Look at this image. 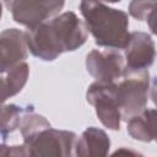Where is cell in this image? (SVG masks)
Returning <instances> with one entry per match:
<instances>
[{"label": "cell", "instance_id": "cell-1", "mask_svg": "<svg viewBox=\"0 0 157 157\" xmlns=\"http://www.w3.org/2000/svg\"><path fill=\"white\" fill-rule=\"evenodd\" d=\"M87 38V27L74 12H64L26 32L31 53L42 60H54L64 52L75 50Z\"/></svg>", "mask_w": 157, "mask_h": 157}, {"label": "cell", "instance_id": "cell-2", "mask_svg": "<svg viewBox=\"0 0 157 157\" xmlns=\"http://www.w3.org/2000/svg\"><path fill=\"white\" fill-rule=\"evenodd\" d=\"M80 10L98 45L110 49L125 48L130 33L128 15L124 11L108 7L101 0H81Z\"/></svg>", "mask_w": 157, "mask_h": 157}, {"label": "cell", "instance_id": "cell-3", "mask_svg": "<svg viewBox=\"0 0 157 157\" xmlns=\"http://www.w3.org/2000/svg\"><path fill=\"white\" fill-rule=\"evenodd\" d=\"M148 71L125 69L123 80L117 83L115 99L121 113V118L129 120L142 112L147 103Z\"/></svg>", "mask_w": 157, "mask_h": 157}, {"label": "cell", "instance_id": "cell-4", "mask_svg": "<svg viewBox=\"0 0 157 157\" xmlns=\"http://www.w3.org/2000/svg\"><path fill=\"white\" fill-rule=\"evenodd\" d=\"M76 135L70 131L47 128L25 139V155H71Z\"/></svg>", "mask_w": 157, "mask_h": 157}, {"label": "cell", "instance_id": "cell-5", "mask_svg": "<svg viewBox=\"0 0 157 157\" xmlns=\"http://www.w3.org/2000/svg\"><path fill=\"white\" fill-rule=\"evenodd\" d=\"M115 81H96L87 91V101L96 107V113L103 125L112 130L119 129L121 113L115 99Z\"/></svg>", "mask_w": 157, "mask_h": 157}, {"label": "cell", "instance_id": "cell-6", "mask_svg": "<svg viewBox=\"0 0 157 157\" xmlns=\"http://www.w3.org/2000/svg\"><path fill=\"white\" fill-rule=\"evenodd\" d=\"M65 0H11L9 9L16 22L34 27L60 11Z\"/></svg>", "mask_w": 157, "mask_h": 157}, {"label": "cell", "instance_id": "cell-7", "mask_svg": "<svg viewBox=\"0 0 157 157\" xmlns=\"http://www.w3.org/2000/svg\"><path fill=\"white\" fill-rule=\"evenodd\" d=\"M87 70L97 81L113 82L123 77L125 66L123 56L114 49L92 50L86 59Z\"/></svg>", "mask_w": 157, "mask_h": 157}, {"label": "cell", "instance_id": "cell-8", "mask_svg": "<svg viewBox=\"0 0 157 157\" xmlns=\"http://www.w3.org/2000/svg\"><path fill=\"white\" fill-rule=\"evenodd\" d=\"M125 69L144 70L147 69L155 59V43L151 37L144 32L130 33L129 40L125 45Z\"/></svg>", "mask_w": 157, "mask_h": 157}, {"label": "cell", "instance_id": "cell-9", "mask_svg": "<svg viewBox=\"0 0 157 157\" xmlns=\"http://www.w3.org/2000/svg\"><path fill=\"white\" fill-rule=\"evenodd\" d=\"M28 48L26 40V33L9 28L1 33V70L21 63L26 55Z\"/></svg>", "mask_w": 157, "mask_h": 157}, {"label": "cell", "instance_id": "cell-10", "mask_svg": "<svg viewBox=\"0 0 157 157\" xmlns=\"http://www.w3.org/2000/svg\"><path fill=\"white\" fill-rule=\"evenodd\" d=\"M129 134L140 141H157V110L147 109L128 120Z\"/></svg>", "mask_w": 157, "mask_h": 157}, {"label": "cell", "instance_id": "cell-11", "mask_svg": "<svg viewBox=\"0 0 157 157\" xmlns=\"http://www.w3.org/2000/svg\"><path fill=\"white\" fill-rule=\"evenodd\" d=\"M29 70L26 63H17L12 66L1 70V83H2V101L16 94L25 86Z\"/></svg>", "mask_w": 157, "mask_h": 157}, {"label": "cell", "instance_id": "cell-12", "mask_svg": "<svg viewBox=\"0 0 157 157\" xmlns=\"http://www.w3.org/2000/svg\"><path fill=\"white\" fill-rule=\"evenodd\" d=\"M110 141L105 132L93 126L88 128L77 141V155H105L109 150Z\"/></svg>", "mask_w": 157, "mask_h": 157}, {"label": "cell", "instance_id": "cell-13", "mask_svg": "<svg viewBox=\"0 0 157 157\" xmlns=\"http://www.w3.org/2000/svg\"><path fill=\"white\" fill-rule=\"evenodd\" d=\"M22 107H17L15 104H9L2 107L1 112V134L2 139H5L7 132L13 131L18 125L22 117L23 110Z\"/></svg>", "mask_w": 157, "mask_h": 157}, {"label": "cell", "instance_id": "cell-14", "mask_svg": "<svg viewBox=\"0 0 157 157\" xmlns=\"http://www.w3.org/2000/svg\"><path fill=\"white\" fill-rule=\"evenodd\" d=\"M156 6L157 0H132L129 6V12L137 20H146Z\"/></svg>", "mask_w": 157, "mask_h": 157}, {"label": "cell", "instance_id": "cell-15", "mask_svg": "<svg viewBox=\"0 0 157 157\" xmlns=\"http://www.w3.org/2000/svg\"><path fill=\"white\" fill-rule=\"evenodd\" d=\"M146 20H147V23H148L151 31L155 34H157V6L150 12V15L147 16Z\"/></svg>", "mask_w": 157, "mask_h": 157}, {"label": "cell", "instance_id": "cell-16", "mask_svg": "<svg viewBox=\"0 0 157 157\" xmlns=\"http://www.w3.org/2000/svg\"><path fill=\"white\" fill-rule=\"evenodd\" d=\"M151 98L153 101V103L157 105V77H155L153 82H152V88H151Z\"/></svg>", "mask_w": 157, "mask_h": 157}, {"label": "cell", "instance_id": "cell-17", "mask_svg": "<svg viewBox=\"0 0 157 157\" xmlns=\"http://www.w3.org/2000/svg\"><path fill=\"white\" fill-rule=\"evenodd\" d=\"M101 1H108V2H117V1H120V0H101Z\"/></svg>", "mask_w": 157, "mask_h": 157}, {"label": "cell", "instance_id": "cell-18", "mask_svg": "<svg viewBox=\"0 0 157 157\" xmlns=\"http://www.w3.org/2000/svg\"><path fill=\"white\" fill-rule=\"evenodd\" d=\"M2 1H4V4H5L6 6H9V4L11 2V0H2Z\"/></svg>", "mask_w": 157, "mask_h": 157}]
</instances>
